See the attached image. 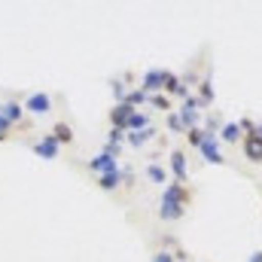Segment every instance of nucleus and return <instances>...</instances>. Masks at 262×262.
Instances as JSON below:
<instances>
[{
	"label": "nucleus",
	"mask_w": 262,
	"mask_h": 262,
	"mask_svg": "<svg viewBox=\"0 0 262 262\" xmlns=\"http://www.w3.org/2000/svg\"><path fill=\"white\" fill-rule=\"evenodd\" d=\"M21 107H25V113H31V116H46V113H52V98H49L46 92H34V95H28V101H25Z\"/></svg>",
	"instance_id": "obj_1"
},
{
	"label": "nucleus",
	"mask_w": 262,
	"mask_h": 262,
	"mask_svg": "<svg viewBox=\"0 0 262 262\" xmlns=\"http://www.w3.org/2000/svg\"><path fill=\"white\" fill-rule=\"evenodd\" d=\"M189 198H192V192H189V186L186 183H168L165 189H162V201H171V204H189Z\"/></svg>",
	"instance_id": "obj_2"
},
{
	"label": "nucleus",
	"mask_w": 262,
	"mask_h": 262,
	"mask_svg": "<svg viewBox=\"0 0 262 262\" xmlns=\"http://www.w3.org/2000/svg\"><path fill=\"white\" fill-rule=\"evenodd\" d=\"M165 73H168V70H159V67L146 70V73H143V85H140V92H146V95H159L162 85H165Z\"/></svg>",
	"instance_id": "obj_3"
},
{
	"label": "nucleus",
	"mask_w": 262,
	"mask_h": 262,
	"mask_svg": "<svg viewBox=\"0 0 262 262\" xmlns=\"http://www.w3.org/2000/svg\"><path fill=\"white\" fill-rule=\"evenodd\" d=\"M58 149H61V146H58V140H55L52 134H40V140L34 143V152H37L40 159H49V162L58 159Z\"/></svg>",
	"instance_id": "obj_4"
},
{
	"label": "nucleus",
	"mask_w": 262,
	"mask_h": 262,
	"mask_svg": "<svg viewBox=\"0 0 262 262\" xmlns=\"http://www.w3.org/2000/svg\"><path fill=\"white\" fill-rule=\"evenodd\" d=\"M216 140H220V137H210V134L204 131V140H201V146H198V149H201V156H204L210 165H223V162H226V159H223V152H220V143H216Z\"/></svg>",
	"instance_id": "obj_5"
},
{
	"label": "nucleus",
	"mask_w": 262,
	"mask_h": 262,
	"mask_svg": "<svg viewBox=\"0 0 262 262\" xmlns=\"http://www.w3.org/2000/svg\"><path fill=\"white\" fill-rule=\"evenodd\" d=\"M116 168H119L116 156H107V152H101V156L89 159V171H92V174H98V177H104V174H110V171H116Z\"/></svg>",
	"instance_id": "obj_6"
},
{
	"label": "nucleus",
	"mask_w": 262,
	"mask_h": 262,
	"mask_svg": "<svg viewBox=\"0 0 262 262\" xmlns=\"http://www.w3.org/2000/svg\"><path fill=\"white\" fill-rule=\"evenodd\" d=\"M171 171H174V183H186V180H189L186 152H183V149H174V152H171Z\"/></svg>",
	"instance_id": "obj_7"
},
{
	"label": "nucleus",
	"mask_w": 262,
	"mask_h": 262,
	"mask_svg": "<svg viewBox=\"0 0 262 262\" xmlns=\"http://www.w3.org/2000/svg\"><path fill=\"white\" fill-rule=\"evenodd\" d=\"M0 116H3L9 125H25V107H21L18 101H6V104L0 107Z\"/></svg>",
	"instance_id": "obj_8"
},
{
	"label": "nucleus",
	"mask_w": 262,
	"mask_h": 262,
	"mask_svg": "<svg viewBox=\"0 0 262 262\" xmlns=\"http://www.w3.org/2000/svg\"><path fill=\"white\" fill-rule=\"evenodd\" d=\"M131 113H134V110H131L128 104H116V107L110 110V125H113V128H119V131H125Z\"/></svg>",
	"instance_id": "obj_9"
},
{
	"label": "nucleus",
	"mask_w": 262,
	"mask_h": 262,
	"mask_svg": "<svg viewBox=\"0 0 262 262\" xmlns=\"http://www.w3.org/2000/svg\"><path fill=\"white\" fill-rule=\"evenodd\" d=\"M183 213H186V207H183V204H171V201H162V207H159V220H165V223H177Z\"/></svg>",
	"instance_id": "obj_10"
},
{
	"label": "nucleus",
	"mask_w": 262,
	"mask_h": 262,
	"mask_svg": "<svg viewBox=\"0 0 262 262\" xmlns=\"http://www.w3.org/2000/svg\"><path fill=\"white\" fill-rule=\"evenodd\" d=\"M162 92H168V95H180V98H186L189 92H186V85H183V79L180 76H174V73H165V85H162Z\"/></svg>",
	"instance_id": "obj_11"
},
{
	"label": "nucleus",
	"mask_w": 262,
	"mask_h": 262,
	"mask_svg": "<svg viewBox=\"0 0 262 262\" xmlns=\"http://www.w3.org/2000/svg\"><path fill=\"white\" fill-rule=\"evenodd\" d=\"M244 156H247L250 162H262V140L256 137V134L244 137Z\"/></svg>",
	"instance_id": "obj_12"
},
{
	"label": "nucleus",
	"mask_w": 262,
	"mask_h": 262,
	"mask_svg": "<svg viewBox=\"0 0 262 262\" xmlns=\"http://www.w3.org/2000/svg\"><path fill=\"white\" fill-rule=\"evenodd\" d=\"M156 134H159V131L149 125V128H143V131H131V134H125V140H128L131 146H137V149H140V146H143V143H149Z\"/></svg>",
	"instance_id": "obj_13"
},
{
	"label": "nucleus",
	"mask_w": 262,
	"mask_h": 262,
	"mask_svg": "<svg viewBox=\"0 0 262 262\" xmlns=\"http://www.w3.org/2000/svg\"><path fill=\"white\" fill-rule=\"evenodd\" d=\"M146 177L152 183H159V186H168V168H162L159 162H149L146 165Z\"/></svg>",
	"instance_id": "obj_14"
},
{
	"label": "nucleus",
	"mask_w": 262,
	"mask_h": 262,
	"mask_svg": "<svg viewBox=\"0 0 262 262\" xmlns=\"http://www.w3.org/2000/svg\"><path fill=\"white\" fill-rule=\"evenodd\" d=\"M149 128V116L146 113H140V110H134L128 116V125H125V134H131V131H143Z\"/></svg>",
	"instance_id": "obj_15"
},
{
	"label": "nucleus",
	"mask_w": 262,
	"mask_h": 262,
	"mask_svg": "<svg viewBox=\"0 0 262 262\" xmlns=\"http://www.w3.org/2000/svg\"><path fill=\"white\" fill-rule=\"evenodd\" d=\"M122 183V168H116V171H110V174H104V177H98V186L104 189V192H110V189H116Z\"/></svg>",
	"instance_id": "obj_16"
},
{
	"label": "nucleus",
	"mask_w": 262,
	"mask_h": 262,
	"mask_svg": "<svg viewBox=\"0 0 262 262\" xmlns=\"http://www.w3.org/2000/svg\"><path fill=\"white\" fill-rule=\"evenodd\" d=\"M241 125L238 122H226L223 128H220V140H226V143H235V140H241Z\"/></svg>",
	"instance_id": "obj_17"
},
{
	"label": "nucleus",
	"mask_w": 262,
	"mask_h": 262,
	"mask_svg": "<svg viewBox=\"0 0 262 262\" xmlns=\"http://www.w3.org/2000/svg\"><path fill=\"white\" fill-rule=\"evenodd\" d=\"M177 116H180V125H183V131L198 128V122H201V113H198V110H180Z\"/></svg>",
	"instance_id": "obj_18"
},
{
	"label": "nucleus",
	"mask_w": 262,
	"mask_h": 262,
	"mask_svg": "<svg viewBox=\"0 0 262 262\" xmlns=\"http://www.w3.org/2000/svg\"><path fill=\"white\" fill-rule=\"evenodd\" d=\"M52 137L58 140V146H61V143H73V128H70L67 122H58V125L52 128Z\"/></svg>",
	"instance_id": "obj_19"
},
{
	"label": "nucleus",
	"mask_w": 262,
	"mask_h": 262,
	"mask_svg": "<svg viewBox=\"0 0 262 262\" xmlns=\"http://www.w3.org/2000/svg\"><path fill=\"white\" fill-rule=\"evenodd\" d=\"M146 98H149L146 92H140V89H131V92H125V101H122V104H128L131 110H137L140 104H146Z\"/></svg>",
	"instance_id": "obj_20"
},
{
	"label": "nucleus",
	"mask_w": 262,
	"mask_h": 262,
	"mask_svg": "<svg viewBox=\"0 0 262 262\" xmlns=\"http://www.w3.org/2000/svg\"><path fill=\"white\" fill-rule=\"evenodd\" d=\"M146 101H149L152 107H159V110H171V98H168L165 92H159V95H149Z\"/></svg>",
	"instance_id": "obj_21"
},
{
	"label": "nucleus",
	"mask_w": 262,
	"mask_h": 262,
	"mask_svg": "<svg viewBox=\"0 0 262 262\" xmlns=\"http://www.w3.org/2000/svg\"><path fill=\"white\" fill-rule=\"evenodd\" d=\"M110 89H113V98H116V104H122V101H125V85H122L119 79H113V82H110Z\"/></svg>",
	"instance_id": "obj_22"
},
{
	"label": "nucleus",
	"mask_w": 262,
	"mask_h": 262,
	"mask_svg": "<svg viewBox=\"0 0 262 262\" xmlns=\"http://www.w3.org/2000/svg\"><path fill=\"white\" fill-rule=\"evenodd\" d=\"M213 101V89H210V79L201 82V104H210Z\"/></svg>",
	"instance_id": "obj_23"
},
{
	"label": "nucleus",
	"mask_w": 262,
	"mask_h": 262,
	"mask_svg": "<svg viewBox=\"0 0 262 262\" xmlns=\"http://www.w3.org/2000/svg\"><path fill=\"white\" fill-rule=\"evenodd\" d=\"M125 140V131H119V128H110V134H107V143H113V146H119Z\"/></svg>",
	"instance_id": "obj_24"
},
{
	"label": "nucleus",
	"mask_w": 262,
	"mask_h": 262,
	"mask_svg": "<svg viewBox=\"0 0 262 262\" xmlns=\"http://www.w3.org/2000/svg\"><path fill=\"white\" fill-rule=\"evenodd\" d=\"M186 137H189V143H192V146H201V140H204V131H201V128H192V131H186Z\"/></svg>",
	"instance_id": "obj_25"
},
{
	"label": "nucleus",
	"mask_w": 262,
	"mask_h": 262,
	"mask_svg": "<svg viewBox=\"0 0 262 262\" xmlns=\"http://www.w3.org/2000/svg\"><path fill=\"white\" fill-rule=\"evenodd\" d=\"M168 128H171V131H183V125H180V116H177V113H171V116H168Z\"/></svg>",
	"instance_id": "obj_26"
},
{
	"label": "nucleus",
	"mask_w": 262,
	"mask_h": 262,
	"mask_svg": "<svg viewBox=\"0 0 262 262\" xmlns=\"http://www.w3.org/2000/svg\"><path fill=\"white\" fill-rule=\"evenodd\" d=\"M152 262H174V253H168V250H159V253L152 256Z\"/></svg>",
	"instance_id": "obj_27"
},
{
	"label": "nucleus",
	"mask_w": 262,
	"mask_h": 262,
	"mask_svg": "<svg viewBox=\"0 0 262 262\" xmlns=\"http://www.w3.org/2000/svg\"><path fill=\"white\" fill-rule=\"evenodd\" d=\"M9 131H12V125H9V122L0 116V140H6V137H9Z\"/></svg>",
	"instance_id": "obj_28"
},
{
	"label": "nucleus",
	"mask_w": 262,
	"mask_h": 262,
	"mask_svg": "<svg viewBox=\"0 0 262 262\" xmlns=\"http://www.w3.org/2000/svg\"><path fill=\"white\" fill-rule=\"evenodd\" d=\"M247 262H262V250H256V253H250V259Z\"/></svg>",
	"instance_id": "obj_29"
},
{
	"label": "nucleus",
	"mask_w": 262,
	"mask_h": 262,
	"mask_svg": "<svg viewBox=\"0 0 262 262\" xmlns=\"http://www.w3.org/2000/svg\"><path fill=\"white\" fill-rule=\"evenodd\" d=\"M256 137H259V140H262V125H256Z\"/></svg>",
	"instance_id": "obj_30"
}]
</instances>
